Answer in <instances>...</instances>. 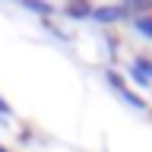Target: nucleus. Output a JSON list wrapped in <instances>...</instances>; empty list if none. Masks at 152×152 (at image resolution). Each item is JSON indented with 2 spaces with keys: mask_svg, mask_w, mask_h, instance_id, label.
Listing matches in <instances>:
<instances>
[{
  "mask_svg": "<svg viewBox=\"0 0 152 152\" xmlns=\"http://www.w3.org/2000/svg\"><path fill=\"white\" fill-rule=\"evenodd\" d=\"M127 19H133V16L121 0H104V3H95V10H92V22H98V26H117V22H127Z\"/></svg>",
  "mask_w": 152,
  "mask_h": 152,
  "instance_id": "1",
  "label": "nucleus"
},
{
  "mask_svg": "<svg viewBox=\"0 0 152 152\" xmlns=\"http://www.w3.org/2000/svg\"><path fill=\"white\" fill-rule=\"evenodd\" d=\"M104 83L111 86V89L121 95V98L130 104V108H140V111L146 108V98H142L140 92H133V89H130V83L124 79V73H117V70H104Z\"/></svg>",
  "mask_w": 152,
  "mask_h": 152,
  "instance_id": "2",
  "label": "nucleus"
},
{
  "mask_svg": "<svg viewBox=\"0 0 152 152\" xmlns=\"http://www.w3.org/2000/svg\"><path fill=\"white\" fill-rule=\"evenodd\" d=\"M127 76H130L136 86L149 89L152 86V57L149 54H136L130 64H127Z\"/></svg>",
  "mask_w": 152,
  "mask_h": 152,
  "instance_id": "3",
  "label": "nucleus"
},
{
  "mask_svg": "<svg viewBox=\"0 0 152 152\" xmlns=\"http://www.w3.org/2000/svg\"><path fill=\"white\" fill-rule=\"evenodd\" d=\"M19 7L35 13L38 19H54L57 16V3L54 0H19Z\"/></svg>",
  "mask_w": 152,
  "mask_h": 152,
  "instance_id": "4",
  "label": "nucleus"
},
{
  "mask_svg": "<svg viewBox=\"0 0 152 152\" xmlns=\"http://www.w3.org/2000/svg\"><path fill=\"white\" fill-rule=\"evenodd\" d=\"M133 28H136L142 38L152 41V13H149V16H136V19H133Z\"/></svg>",
  "mask_w": 152,
  "mask_h": 152,
  "instance_id": "5",
  "label": "nucleus"
},
{
  "mask_svg": "<svg viewBox=\"0 0 152 152\" xmlns=\"http://www.w3.org/2000/svg\"><path fill=\"white\" fill-rule=\"evenodd\" d=\"M41 26H45V32H48L51 38H57V41H70V35H66L60 26H57L54 19H41Z\"/></svg>",
  "mask_w": 152,
  "mask_h": 152,
  "instance_id": "6",
  "label": "nucleus"
},
{
  "mask_svg": "<svg viewBox=\"0 0 152 152\" xmlns=\"http://www.w3.org/2000/svg\"><path fill=\"white\" fill-rule=\"evenodd\" d=\"M13 117H16V108L10 104V98H7V95L0 92V124H10Z\"/></svg>",
  "mask_w": 152,
  "mask_h": 152,
  "instance_id": "7",
  "label": "nucleus"
},
{
  "mask_svg": "<svg viewBox=\"0 0 152 152\" xmlns=\"http://www.w3.org/2000/svg\"><path fill=\"white\" fill-rule=\"evenodd\" d=\"M0 152H13V149H7V146H3V142H0Z\"/></svg>",
  "mask_w": 152,
  "mask_h": 152,
  "instance_id": "8",
  "label": "nucleus"
},
{
  "mask_svg": "<svg viewBox=\"0 0 152 152\" xmlns=\"http://www.w3.org/2000/svg\"><path fill=\"white\" fill-rule=\"evenodd\" d=\"M7 3H16V7H19V0H7Z\"/></svg>",
  "mask_w": 152,
  "mask_h": 152,
  "instance_id": "9",
  "label": "nucleus"
}]
</instances>
